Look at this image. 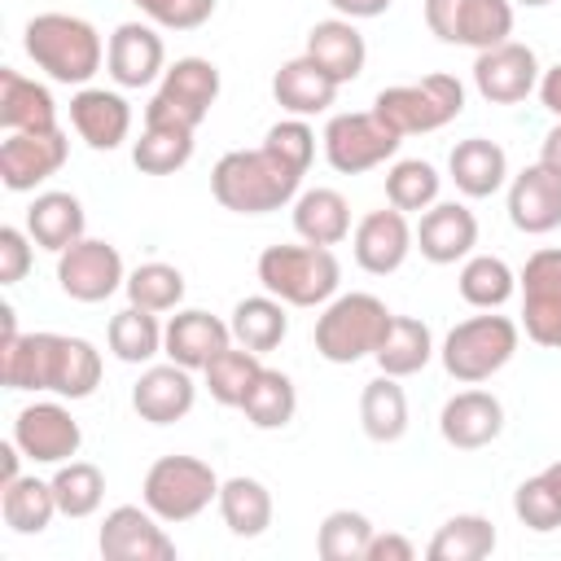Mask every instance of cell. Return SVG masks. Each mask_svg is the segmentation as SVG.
Here are the masks:
<instances>
[{
	"mask_svg": "<svg viewBox=\"0 0 561 561\" xmlns=\"http://www.w3.org/2000/svg\"><path fill=\"white\" fill-rule=\"evenodd\" d=\"M0 377L9 390H53L57 399H88L101 386V351L70 333H18L0 346Z\"/></svg>",
	"mask_w": 561,
	"mask_h": 561,
	"instance_id": "cell-1",
	"label": "cell"
},
{
	"mask_svg": "<svg viewBox=\"0 0 561 561\" xmlns=\"http://www.w3.org/2000/svg\"><path fill=\"white\" fill-rule=\"evenodd\" d=\"M302 171L280 162L272 149H232L210 171V193L232 215H272L298 197Z\"/></svg>",
	"mask_w": 561,
	"mask_h": 561,
	"instance_id": "cell-2",
	"label": "cell"
},
{
	"mask_svg": "<svg viewBox=\"0 0 561 561\" xmlns=\"http://www.w3.org/2000/svg\"><path fill=\"white\" fill-rule=\"evenodd\" d=\"M22 48L53 83H75V88H88V79L101 70L105 57L96 26L75 13H35L22 31Z\"/></svg>",
	"mask_w": 561,
	"mask_h": 561,
	"instance_id": "cell-3",
	"label": "cell"
},
{
	"mask_svg": "<svg viewBox=\"0 0 561 561\" xmlns=\"http://www.w3.org/2000/svg\"><path fill=\"white\" fill-rule=\"evenodd\" d=\"M259 285L285 307H324L342 285V263L329 245H267L259 254Z\"/></svg>",
	"mask_w": 561,
	"mask_h": 561,
	"instance_id": "cell-4",
	"label": "cell"
},
{
	"mask_svg": "<svg viewBox=\"0 0 561 561\" xmlns=\"http://www.w3.org/2000/svg\"><path fill=\"white\" fill-rule=\"evenodd\" d=\"M394 311L377 294H333L316 316V351L329 364H355L377 355Z\"/></svg>",
	"mask_w": 561,
	"mask_h": 561,
	"instance_id": "cell-5",
	"label": "cell"
},
{
	"mask_svg": "<svg viewBox=\"0 0 561 561\" xmlns=\"http://www.w3.org/2000/svg\"><path fill=\"white\" fill-rule=\"evenodd\" d=\"M517 342H522V324L508 320V316L486 311V316L460 320V324L443 337L438 355H443L447 377H456V381H465V386H478V381L495 377V373L517 355Z\"/></svg>",
	"mask_w": 561,
	"mask_h": 561,
	"instance_id": "cell-6",
	"label": "cell"
},
{
	"mask_svg": "<svg viewBox=\"0 0 561 561\" xmlns=\"http://www.w3.org/2000/svg\"><path fill=\"white\" fill-rule=\"evenodd\" d=\"M465 110V83L456 75H425L412 83H394L381 88L373 96V114H381L399 136H416V131H438L451 118H460Z\"/></svg>",
	"mask_w": 561,
	"mask_h": 561,
	"instance_id": "cell-7",
	"label": "cell"
},
{
	"mask_svg": "<svg viewBox=\"0 0 561 561\" xmlns=\"http://www.w3.org/2000/svg\"><path fill=\"white\" fill-rule=\"evenodd\" d=\"M140 500L162 522H193L219 500V478L197 456H158L140 482Z\"/></svg>",
	"mask_w": 561,
	"mask_h": 561,
	"instance_id": "cell-8",
	"label": "cell"
},
{
	"mask_svg": "<svg viewBox=\"0 0 561 561\" xmlns=\"http://www.w3.org/2000/svg\"><path fill=\"white\" fill-rule=\"evenodd\" d=\"M320 140H324V158L337 175H364V171L381 167L386 158H394L403 145V136L373 110L333 114Z\"/></svg>",
	"mask_w": 561,
	"mask_h": 561,
	"instance_id": "cell-9",
	"label": "cell"
},
{
	"mask_svg": "<svg viewBox=\"0 0 561 561\" xmlns=\"http://www.w3.org/2000/svg\"><path fill=\"white\" fill-rule=\"evenodd\" d=\"M425 26L443 44L482 53L513 35V0H425Z\"/></svg>",
	"mask_w": 561,
	"mask_h": 561,
	"instance_id": "cell-10",
	"label": "cell"
},
{
	"mask_svg": "<svg viewBox=\"0 0 561 561\" xmlns=\"http://www.w3.org/2000/svg\"><path fill=\"white\" fill-rule=\"evenodd\" d=\"M215 101H219V66L206 57H180L175 66L162 70V83L145 105V118H167L197 131Z\"/></svg>",
	"mask_w": 561,
	"mask_h": 561,
	"instance_id": "cell-11",
	"label": "cell"
},
{
	"mask_svg": "<svg viewBox=\"0 0 561 561\" xmlns=\"http://www.w3.org/2000/svg\"><path fill=\"white\" fill-rule=\"evenodd\" d=\"M517 289L526 337L543 351H561V245L535 250L517 276Z\"/></svg>",
	"mask_w": 561,
	"mask_h": 561,
	"instance_id": "cell-12",
	"label": "cell"
},
{
	"mask_svg": "<svg viewBox=\"0 0 561 561\" xmlns=\"http://www.w3.org/2000/svg\"><path fill=\"white\" fill-rule=\"evenodd\" d=\"M57 285L75 302H105L110 294H118L127 285L118 245H110L101 237H79L75 245H66L57 254Z\"/></svg>",
	"mask_w": 561,
	"mask_h": 561,
	"instance_id": "cell-13",
	"label": "cell"
},
{
	"mask_svg": "<svg viewBox=\"0 0 561 561\" xmlns=\"http://www.w3.org/2000/svg\"><path fill=\"white\" fill-rule=\"evenodd\" d=\"M96 548L105 561H175V539L162 530V517L145 504L110 508Z\"/></svg>",
	"mask_w": 561,
	"mask_h": 561,
	"instance_id": "cell-14",
	"label": "cell"
},
{
	"mask_svg": "<svg viewBox=\"0 0 561 561\" xmlns=\"http://www.w3.org/2000/svg\"><path fill=\"white\" fill-rule=\"evenodd\" d=\"M70 158V140L61 127L53 131H9L0 145V184L9 193H31L48 175H57Z\"/></svg>",
	"mask_w": 561,
	"mask_h": 561,
	"instance_id": "cell-15",
	"label": "cell"
},
{
	"mask_svg": "<svg viewBox=\"0 0 561 561\" xmlns=\"http://www.w3.org/2000/svg\"><path fill=\"white\" fill-rule=\"evenodd\" d=\"M539 57L530 44L504 39L495 48H482L473 61V88L482 92V101L491 105H517L539 88Z\"/></svg>",
	"mask_w": 561,
	"mask_h": 561,
	"instance_id": "cell-16",
	"label": "cell"
},
{
	"mask_svg": "<svg viewBox=\"0 0 561 561\" xmlns=\"http://www.w3.org/2000/svg\"><path fill=\"white\" fill-rule=\"evenodd\" d=\"M13 443L35 465H61L75 460L83 447V430L61 403H31L13 416Z\"/></svg>",
	"mask_w": 561,
	"mask_h": 561,
	"instance_id": "cell-17",
	"label": "cell"
},
{
	"mask_svg": "<svg viewBox=\"0 0 561 561\" xmlns=\"http://www.w3.org/2000/svg\"><path fill=\"white\" fill-rule=\"evenodd\" d=\"M416 250V232L408 224L403 210L394 206H381V210H368L355 232H351V254L355 263L368 272V276H390L408 263V254Z\"/></svg>",
	"mask_w": 561,
	"mask_h": 561,
	"instance_id": "cell-18",
	"label": "cell"
},
{
	"mask_svg": "<svg viewBox=\"0 0 561 561\" xmlns=\"http://www.w3.org/2000/svg\"><path fill=\"white\" fill-rule=\"evenodd\" d=\"M105 70L118 88H149L167 70V44L149 22H118L105 44Z\"/></svg>",
	"mask_w": 561,
	"mask_h": 561,
	"instance_id": "cell-19",
	"label": "cell"
},
{
	"mask_svg": "<svg viewBox=\"0 0 561 561\" xmlns=\"http://www.w3.org/2000/svg\"><path fill=\"white\" fill-rule=\"evenodd\" d=\"M197 403V381H193V368H180V364H149L140 373V381L131 386V408L140 421L149 425H175L193 412Z\"/></svg>",
	"mask_w": 561,
	"mask_h": 561,
	"instance_id": "cell-20",
	"label": "cell"
},
{
	"mask_svg": "<svg viewBox=\"0 0 561 561\" xmlns=\"http://www.w3.org/2000/svg\"><path fill=\"white\" fill-rule=\"evenodd\" d=\"M70 127L79 131V140L88 149H118L131 136V105L123 92L110 88H79L70 96Z\"/></svg>",
	"mask_w": 561,
	"mask_h": 561,
	"instance_id": "cell-21",
	"label": "cell"
},
{
	"mask_svg": "<svg viewBox=\"0 0 561 561\" xmlns=\"http://www.w3.org/2000/svg\"><path fill=\"white\" fill-rule=\"evenodd\" d=\"M412 232H416L421 259H430L438 267L469 259L473 245H478V219L460 202H434L430 210H421V224Z\"/></svg>",
	"mask_w": 561,
	"mask_h": 561,
	"instance_id": "cell-22",
	"label": "cell"
},
{
	"mask_svg": "<svg viewBox=\"0 0 561 561\" xmlns=\"http://www.w3.org/2000/svg\"><path fill=\"white\" fill-rule=\"evenodd\" d=\"M438 434L460 451H478L504 434V403L491 390H460L443 403Z\"/></svg>",
	"mask_w": 561,
	"mask_h": 561,
	"instance_id": "cell-23",
	"label": "cell"
},
{
	"mask_svg": "<svg viewBox=\"0 0 561 561\" xmlns=\"http://www.w3.org/2000/svg\"><path fill=\"white\" fill-rule=\"evenodd\" d=\"M508 219L526 237H543L561 228V175H552L543 162L517 171L508 180Z\"/></svg>",
	"mask_w": 561,
	"mask_h": 561,
	"instance_id": "cell-24",
	"label": "cell"
},
{
	"mask_svg": "<svg viewBox=\"0 0 561 561\" xmlns=\"http://www.w3.org/2000/svg\"><path fill=\"white\" fill-rule=\"evenodd\" d=\"M224 346H232V329L210 311H175L162 329V355L180 368H206Z\"/></svg>",
	"mask_w": 561,
	"mask_h": 561,
	"instance_id": "cell-25",
	"label": "cell"
},
{
	"mask_svg": "<svg viewBox=\"0 0 561 561\" xmlns=\"http://www.w3.org/2000/svg\"><path fill=\"white\" fill-rule=\"evenodd\" d=\"M337 88H342V83H337L329 70H320L307 53H302V57H289V61L272 75V96H276V105H280L285 114H294V118L324 114V110L333 105Z\"/></svg>",
	"mask_w": 561,
	"mask_h": 561,
	"instance_id": "cell-26",
	"label": "cell"
},
{
	"mask_svg": "<svg viewBox=\"0 0 561 561\" xmlns=\"http://www.w3.org/2000/svg\"><path fill=\"white\" fill-rule=\"evenodd\" d=\"M307 57L329 70L337 83H351L364 75V61H368V44L364 35L355 31L351 18H324L307 31Z\"/></svg>",
	"mask_w": 561,
	"mask_h": 561,
	"instance_id": "cell-27",
	"label": "cell"
},
{
	"mask_svg": "<svg viewBox=\"0 0 561 561\" xmlns=\"http://www.w3.org/2000/svg\"><path fill=\"white\" fill-rule=\"evenodd\" d=\"M0 127L4 131H53L57 127V101L44 83L26 79L22 70H0Z\"/></svg>",
	"mask_w": 561,
	"mask_h": 561,
	"instance_id": "cell-28",
	"label": "cell"
},
{
	"mask_svg": "<svg viewBox=\"0 0 561 561\" xmlns=\"http://www.w3.org/2000/svg\"><path fill=\"white\" fill-rule=\"evenodd\" d=\"M83 228H88V215L75 193L48 188V193H35V202L26 206V232L39 250L61 254L66 245H75L83 237Z\"/></svg>",
	"mask_w": 561,
	"mask_h": 561,
	"instance_id": "cell-29",
	"label": "cell"
},
{
	"mask_svg": "<svg viewBox=\"0 0 561 561\" xmlns=\"http://www.w3.org/2000/svg\"><path fill=\"white\" fill-rule=\"evenodd\" d=\"M447 175L465 197H491L508 180V153L486 136H469V140H460L451 149Z\"/></svg>",
	"mask_w": 561,
	"mask_h": 561,
	"instance_id": "cell-30",
	"label": "cell"
},
{
	"mask_svg": "<svg viewBox=\"0 0 561 561\" xmlns=\"http://www.w3.org/2000/svg\"><path fill=\"white\" fill-rule=\"evenodd\" d=\"M294 232L307 245H342L351 237V206L337 188H307L294 197Z\"/></svg>",
	"mask_w": 561,
	"mask_h": 561,
	"instance_id": "cell-31",
	"label": "cell"
},
{
	"mask_svg": "<svg viewBox=\"0 0 561 561\" xmlns=\"http://www.w3.org/2000/svg\"><path fill=\"white\" fill-rule=\"evenodd\" d=\"M228 329H232V342H237V346L267 355V351H276V346L285 342V333H289V316H285V302L272 298V294L263 289V294L241 298V302L232 307Z\"/></svg>",
	"mask_w": 561,
	"mask_h": 561,
	"instance_id": "cell-32",
	"label": "cell"
},
{
	"mask_svg": "<svg viewBox=\"0 0 561 561\" xmlns=\"http://www.w3.org/2000/svg\"><path fill=\"white\" fill-rule=\"evenodd\" d=\"M219 517L224 526L237 535V539H259L267 526H272V491L259 482V478H228L219 482Z\"/></svg>",
	"mask_w": 561,
	"mask_h": 561,
	"instance_id": "cell-33",
	"label": "cell"
},
{
	"mask_svg": "<svg viewBox=\"0 0 561 561\" xmlns=\"http://www.w3.org/2000/svg\"><path fill=\"white\" fill-rule=\"evenodd\" d=\"M188 158H193V127L167 123V118H145V131L131 145L136 171H145V175H171V171L188 167Z\"/></svg>",
	"mask_w": 561,
	"mask_h": 561,
	"instance_id": "cell-34",
	"label": "cell"
},
{
	"mask_svg": "<svg viewBox=\"0 0 561 561\" xmlns=\"http://www.w3.org/2000/svg\"><path fill=\"white\" fill-rule=\"evenodd\" d=\"M359 425L373 443H399L408 434V394L399 377L381 373L359 390Z\"/></svg>",
	"mask_w": 561,
	"mask_h": 561,
	"instance_id": "cell-35",
	"label": "cell"
},
{
	"mask_svg": "<svg viewBox=\"0 0 561 561\" xmlns=\"http://www.w3.org/2000/svg\"><path fill=\"white\" fill-rule=\"evenodd\" d=\"M0 513H4V526L13 535H39V530H48V522L61 508H57L53 482H44L35 473H22L9 486H0Z\"/></svg>",
	"mask_w": 561,
	"mask_h": 561,
	"instance_id": "cell-36",
	"label": "cell"
},
{
	"mask_svg": "<svg viewBox=\"0 0 561 561\" xmlns=\"http://www.w3.org/2000/svg\"><path fill=\"white\" fill-rule=\"evenodd\" d=\"M373 359H377V368L390 373V377H412V373H421V368L434 359V333H430V324L416 320V316H394Z\"/></svg>",
	"mask_w": 561,
	"mask_h": 561,
	"instance_id": "cell-37",
	"label": "cell"
},
{
	"mask_svg": "<svg viewBox=\"0 0 561 561\" xmlns=\"http://www.w3.org/2000/svg\"><path fill=\"white\" fill-rule=\"evenodd\" d=\"M456 289L469 307L478 311H500L513 294H517V276L513 267L500 259V254H469L460 276H456Z\"/></svg>",
	"mask_w": 561,
	"mask_h": 561,
	"instance_id": "cell-38",
	"label": "cell"
},
{
	"mask_svg": "<svg viewBox=\"0 0 561 561\" xmlns=\"http://www.w3.org/2000/svg\"><path fill=\"white\" fill-rule=\"evenodd\" d=\"M495 552V526L482 513H456L438 526L425 557L430 561H482Z\"/></svg>",
	"mask_w": 561,
	"mask_h": 561,
	"instance_id": "cell-39",
	"label": "cell"
},
{
	"mask_svg": "<svg viewBox=\"0 0 561 561\" xmlns=\"http://www.w3.org/2000/svg\"><path fill=\"white\" fill-rule=\"evenodd\" d=\"M241 412L254 430H285L298 412V390L280 368H263L250 386V394L241 399Z\"/></svg>",
	"mask_w": 561,
	"mask_h": 561,
	"instance_id": "cell-40",
	"label": "cell"
},
{
	"mask_svg": "<svg viewBox=\"0 0 561 561\" xmlns=\"http://www.w3.org/2000/svg\"><path fill=\"white\" fill-rule=\"evenodd\" d=\"M162 329L158 324V311H145V307H123L114 320H110V351L114 359L123 364H149L153 355H162Z\"/></svg>",
	"mask_w": 561,
	"mask_h": 561,
	"instance_id": "cell-41",
	"label": "cell"
},
{
	"mask_svg": "<svg viewBox=\"0 0 561 561\" xmlns=\"http://www.w3.org/2000/svg\"><path fill=\"white\" fill-rule=\"evenodd\" d=\"M259 373H263V359H259V351H245V346H224L202 368L210 399L224 403V408H241V399L250 394V386H254Z\"/></svg>",
	"mask_w": 561,
	"mask_h": 561,
	"instance_id": "cell-42",
	"label": "cell"
},
{
	"mask_svg": "<svg viewBox=\"0 0 561 561\" xmlns=\"http://www.w3.org/2000/svg\"><path fill=\"white\" fill-rule=\"evenodd\" d=\"M438 188H443V175L434 171V162L425 158H399L390 171H386V202L403 215H421L438 202Z\"/></svg>",
	"mask_w": 561,
	"mask_h": 561,
	"instance_id": "cell-43",
	"label": "cell"
},
{
	"mask_svg": "<svg viewBox=\"0 0 561 561\" xmlns=\"http://www.w3.org/2000/svg\"><path fill=\"white\" fill-rule=\"evenodd\" d=\"M48 482H53L61 517H92L105 500V473L88 460H61Z\"/></svg>",
	"mask_w": 561,
	"mask_h": 561,
	"instance_id": "cell-44",
	"label": "cell"
},
{
	"mask_svg": "<svg viewBox=\"0 0 561 561\" xmlns=\"http://www.w3.org/2000/svg\"><path fill=\"white\" fill-rule=\"evenodd\" d=\"M127 302L145 311H175L184 302V272L171 263H140L127 272Z\"/></svg>",
	"mask_w": 561,
	"mask_h": 561,
	"instance_id": "cell-45",
	"label": "cell"
},
{
	"mask_svg": "<svg viewBox=\"0 0 561 561\" xmlns=\"http://www.w3.org/2000/svg\"><path fill=\"white\" fill-rule=\"evenodd\" d=\"M373 539V522L355 508H333L316 530V552L324 561H364Z\"/></svg>",
	"mask_w": 561,
	"mask_h": 561,
	"instance_id": "cell-46",
	"label": "cell"
},
{
	"mask_svg": "<svg viewBox=\"0 0 561 561\" xmlns=\"http://www.w3.org/2000/svg\"><path fill=\"white\" fill-rule=\"evenodd\" d=\"M513 513H517V522H522L526 530H535V535L557 530V526H561V491H557V482H552L548 473L526 478V482L513 491Z\"/></svg>",
	"mask_w": 561,
	"mask_h": 561,
	"instance_id": "cell-47",
	"label": "cell"
},
{
	"mask_svg": "<svg viewBox=\"0 0 561 561\" xmlns=\"http://www.w3.org/2000/svg\"><path fill=\"white\" fill-rule=\"evenodd\" d=\"M263 149H272L280 162H289L294 171L307 175V167H311V158H316V131L307 127V118H294V114H289V118H280V123L267 127Z\"/></svg>",
	"mask_w": 561,
	"mask_h": 561,
	"instance_id": "cell-48",
	"label": "cell"
},
{
	"mask_svg": "<svg viewBox=\"0 0 561 561\" xmlns=\"http://www.w3.org/2000/svg\"><path fill=\"white\" fill-rule=\"evenodd\" d=\"M162 31H197L210 22L215 0H131Z\"/></svg>",
	"mask_w": 561,
	"mask_h": 561,
	"instance_id": "cell-49",
	"label": "cell"
},
{
	"mask_svg": "<svg viewBox=\"0 0 561 561\" xmlns=\"http://www.w3.org/2000/svg\"><path fill=\"white\" fill-rule=\"evenodd\" d=\"M31 272V232L4 224L0 228V285H18Z\"/></svg>",
	"mask_w": 561,
	"mask_h": 561,
	"instance_id": "cell-50",
	"label": "cell"
},
{
	"mask_svg": "<svg viewBox=\"0 0 561 561\" xmlns=\"http://www.w3.org/2000/svg\"><path fill=\"white\" fill-rule=\"evenodd\" d=\"M412 557H416L412 539H403V535H394V530H386V535L373 530L368 552H364V561H412Z\"/></svg>",
	"mask_w": 561,
	"mask_h": 561,
	"instance_id": "cell-51",
	"label": "cell"
},
{
	"mask_svg": "<svg viewBox=\"0 0 561 561\" xmlns=\"http://www.w3.org/2000/svg\"><path fill=\"white\" fill-rule=\"evenodd\" d=\"M337 18H351V22H364V18H381L394 0H329Z\"/></svg>",
	"mask_w": 561,
	"mask_h": 561,
	"instance_id": "cell-52",
	"label": "cell"
},
{
	"mask_svg": "<svg viewBox=\"0 0 561 561\" xmlns=\"http://www.w3.org/2000/svg\"><path fill=\"white\" fill-rule=\"evenodd\" d=\"M539 101H543V110H548L552 118H561V61L539 75Z\"/></svg>",
	"mask_w": 561,
	"mask_h": 561,
	"instance_id": "cell-53",
	"label": "cell"
},
{
	"mask_svg": "<svg viewBox=\"0 0 561 561\" xmlns=\"http://www.w3.org/2000/svg\"><path fill=\"white\" fill-rule=\"evenodd\" d=\"M539 162H543L552 175H561V118L548 127V136H543V149H539Z\"/></svg>",
	"mask_w": 561,
	"mask_h": 561,
	"instance_id": "cell-54",
	"label": "cell"
},
{
	"mask_svg": "<svg viewBox=\"0 0 561 561\" xmlns=\"http://www.w3.org/2000/svg\"><path fill=\"white\" fill-rule=\"evenodd\" d=\"M18 465H22V447L9 438V443L0 447V486H9L13 478H22V469H18Z\"/></svg>",
	"mask_w": 561,
	"mask_h": 561,
	"instance_id": "cell-55",
	"label": "cell"
},
{
	"mask_svg": "<svg viewBox=\"0 0 561 561\" xmlns=\"http://www.w3.org/2000/svg\"><path fill=\"white\" fill-rule=\"evenodd\" d=\"M513 4H526V9H543V4H552V0H513Z\"/></svg>",
	"mask_w": 561,
	"mask_h": 561,
	"instance_id": "cell-56",
	"label": "cell"
}]
</instances>
